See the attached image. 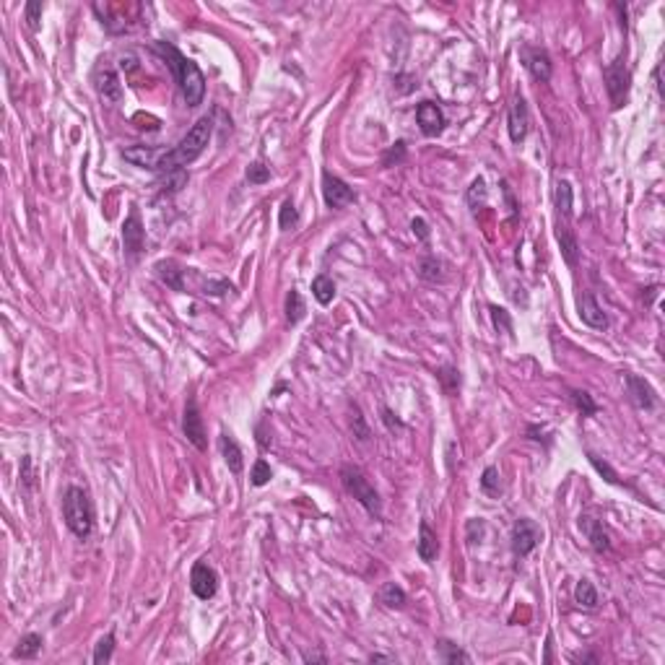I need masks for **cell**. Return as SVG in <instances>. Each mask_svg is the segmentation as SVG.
Returning a JSON list of instances; mask_svg holds the SVG:
<instances>
[{"mask_svg":"<svg viewBox=\"0 0 665 665\" xmlns=\"http://www.w3.org/2000/svg\"><path fill=\"white\" fill-rule=\"evenodd\" d=\"M153 50L166 60L169 70L175 73L187 107H198L203 102V96H206V76H203V70L190 58H185L175 45H169V42H156Z\"/></svg>","mask_w":665,"mask_h":665,"instance_id":"cell-1","label":"cell"},{"mask_svg":"<svg viewBox=\"0 0 665 665\" xmlns=\"http://www.w3.org/2000/svg\"><path fill=\"white\" fill-rule=\"evenodd\" d=\"M210 133H213V120H210L208 115L200 117L198 122L187 130V135L179 140L177 146H172L169 151H162L159 162H156V172H166V175H169V172H177V169H182V166H187V164H193L200 153L206 151V146H208V140H210Z\"/></svg>","mask_w":665,"mask_h":665,"instance_id":"cell-2","label":"cell"},{"mask_svg":"<svg viewBox=\"0 0 665 665\" xmlns=\"http://www.w3.org/2000/svg\"><path fill=\"white\" fill-rule=\"evenodd\" d=\"M63 520L68 530L76 538H86L94 533V523H96V514H94V504L89 491L81 486H68L63 494Z\"/></svg>","mask_w":665,"mask_h":665,"instance_id":"cell-3","label":"cell"},{"mask_svg":"<svg viewBox=\"0 0 665 665\" xmlns=\"http://www.w3.org/2000/svg\"><path fill=\"white\" fill-rule=\"evenodd\" d=\"M340 481H343V489L349 491L351 497L362 504L372 517H382V499H380L377 489L367 481V476H364L359 468L343 466L340 468Z\"/></svg>","mask_w":665,"mask_h":665,"instance_id":"cell-4","label":"cell"},{"mask_svg":"<svg viewBox=\"0 0 665 665\" xmlns=\"http://www.w3.org/2000/svg\"><path fill=\"white\" fill-rule=\"evenodd\" d=\"M603 78H606V89H608V99H611V107L613 109H621L629 99V89H631V73L626 68V60L624 55L616 58L606 70H603Z\"/></svg>","mask_w":665,"mask_h":665,"instance_id":"cell-5","label":"cell"},{"mask_svg":"<svg viewBox=\"0 0 665 665\" xmlns=\"http://www.w3.org/2000/svg\"><path fill=\"white\" fill-rule=\"evenodd\" d=\"M94 86H96V94L99 99L107 102V105H120L122 102V83H120V76L117 70L102 60L96 68H94Z\"/></svg>","mask_w":665,"mask_h":665,"instance_id":"cell-6","label":"cell"},{"mask_svg":"<svg viewBox=\"0 0 665 665\" xmlns=\"http://www.w3.org/2000/svg\"><path fill=\"white\" fill-rule=\"evenodd\" d=\"M323 198H325L327 208H346L351 203H356V193L338 175L323 172Z\"/></svg>","mask_w":665,"mask_h":665,"instance_id":"cell-7","label":"cell"},{"mask_svg":"<svg viewBox=\"0 0 665 665\" xmlns=\"http://www.w3.org/2000/svg\"><path fill=\"white\" fill-rule=\"evenodd\" d=\"M541 538H543V530L533 520H527V517L517 520L512 527V554L517 559H525L530 551H536Z\"/></svg>","mask_w":665,"mask_h":665,"instance_id":"cell-8","label":"cell"},{"mask_svg":"<svg viewBox=\"0 0 665 665\" xmlns=\"http://www.w3.org/2000/svg\"><path fill=\"white\" fill-rule=\"evenodd\" d=\"M520 58H523V65L527 68V73L541 83H549L551 76H554V63H551L549 52L543 47H533V45H523L520 47Z\"/></svg>","mask_w":665,"mask_h":665,"instance_id":"cell-9","label":"cell"},{"mask_svg":"<svg viewBox=\"0 0 665 665\" xmlns=\"http://www.w3.org/2000/svg\"><path fill=\"white\" fill-rule=\"evenodd\" d=\"M182 432H185L187 442L195 444L200 453L208 447V439H206V426H203V416H200V408L195 403V397H190L185 403V413H182Z\"/></svg>","mask_w":665,"mask_h":665,"instance_id":"cell-10","label":"cell"},{"mask_svg":"<svg viewBox=\"0 0 665 665\" xmlns=\"http://www.w3.org/2000/svg\"><path fill=\"white\" fill-rule=\"evenodd\" d=\"M190 587H193L195 598L210 600L219 590V574L213 572V567H208L206 561H195V567L190 572Z\"/></svg>","mask_w":665,"mask_h":665,"instance_id":"cell-11","label":"cell"},{"mask_svg":"<svg viewBox=\"0 0 665 665\" xmlns=\"http://www.w3.org/2000/svg\"><path fill=\"white\" fill-rule=\"evenodd\" d=\"M507 130H510V140L520 143L525 140L527 130H530V112H527V102L523 96H514L510 112H507Z\"/></svg>","mask_w":665,"mask_h":665,"instance_id":"cell-12","label":"cell"},{"mask_svg":"<svg viewBox=\"0 0 665 665\" xmlns=\"http://www.w3.org/2000/svg\"><path fill=\"white\" fill-rule=\"evenodd\" d=\"M416 122H419L421 133L426 135V138H434V135H439L444 130V125H447V117H444L442 107L434 105V102H421L419 107H416Z\"/></svg>","mask_w":665,"mask_h":665,"instance_id":"cell-13","label":"cell"},{"mask_svg":"<svg viewBox=\"0 0 665 665\" xmlns=\"http://www.w3.org/2000/svg\"><path fill=\"white\" fill-rule=\"evenodd\" d=\"M626 393H629V400L634 403V408L653 411L655 406H657V395H655L653 385H650L644 377L626 374Z\"/></svg>","mask_w":665,"mask_h":665,"instance_id":"cell-14","label":"cell"},{"mask_svg":"<svg viewBox=\"0 0 665 665\" xmlns=\"http://www.w3.org/2000/svg\"><path fill=\"white\" fill-rule=\"evenodd\" d=\"M122 242H125V252L135 260V257L140 255V250H143V242H146V229H143V224H140V216H138V208H135V206H133L130 216L125 219V224H122Z\"/></svg>","mask_w":665,"mask_h":665,"instance_id":"cell-15","label":"cell"},{"mask_svg":"<svg viewBox=\"0 0 665 665\" xmlns=\"http://www.w3.org/2000/svg\"><path fill=\"white\" fill-rule=\"evenodd\" d=\"M556 239H559L561 255L567 260V265L577 268V263H580V242H577V234L572 229V221L556 219Z\"/></svg>","mask_w":665,"mask_h":665,"instance_id":"cell-16","label":"cell"},{"mask_svg":"<svg viewBox=\"0 0 665 665\" xmlns=\"http://www.w3.org/2000/svg\"><path fill=\"white\" fill-rule=\"evenodd\" d=\"M577 307H580V317H582L585 325L596 327V330H606V327H608V317H606V312H603V307L598 304L596 294H593V292L580 294Z\"/></svg>","mask_w":665,"mask_h":665,"instance_id":"cell-17","label":"cell"},{"mask_svg":"<svg viewBox=\"0 0 665 665\" xmlns=\"http://www.w3.org/2000/svg\"><path fill=\"white\" fill-rule=\"evenodd\" d=\"M580 527L585 530V536L590 541V546L598 551V554H606L611 551V538H608V530L603 527V523L598 517H590V514H582L580 517Z\"/></svg>","mask_w":665,"mask_h":665,"instance_id":"cell-18","label":"cell"},{"mask_svg":"<svg viewBox=\"0 0 665 665\" xmlns=\"http://www.w3.org/2000/svg\"><path fill=\"white\" fill-rule=\"evenodd\" d=\"M416 551H419V559L424 564H432L439 554V541H437V533H434L426 520H421L419 525V543H416Z\"/></svg>","mask_w":665,"mask_h":665,"instance_id":"cell-19","label":"cell"},{"mask_svg":"<svg viewBox=\"0 0 665 665\" xmlns=\"http://www.w3.org/2000/svg\"><path fill=\"white\" fill-rule=\"evenodd\" d=\"M153 273H156V279L162 281V283H166L169 289H175V292H182V279H185V268L177 263V260H159L156 265H153Z\"/></svg>","mask_w":665,"mask_h":665,"instance_id":"cell-20","label":"cell"},{"mask_svg":"<svg viewBox=\"0 0 665 665\" xmlns=\"http://www.w3.org/2000/svg\"><path fill=\"white\" fill-rule=\"evenodd\" d=\"M572 185L567 179H559L556 187H554V208H556V219H564V221H572Z\"/></svg>","mask_w":665,"mask_h":665,"instance_id":"cell-21","label":"cell"},{"mask_svg":"<svg viewBox=\"0 0 665 665\" xmlns=\"http://www.w3.org/2000/svg\"><path fill=\"white\" fill-rule=\"evenodd\" d=\"M162 151L159 149H151V146H133V149H125L122 151V159L135 166H143V169H156V162H159Z\"/></svg>","mask_w":665,"mask_h":665,"instance_id":"cell-22","label":"cell"},{"mask_svg":"<svg viewBox=\"0 0 665 665\" xmlns=\"http://www.w3.org/2000/svg\"><path fill=\"white\" fill-rule=\"evenodd\" d=\"M221 455L226 460L229 470H232L234 476H239L242 468H245V455H242V450H239V444H237V439H234L232 434H221Z\"/></svg>","mask_w":665,"mask_h":665,"instance_id":"cell-23","label":"cell"},{"mask_svg":"<svg viewBox=\"0 0 665 665\" xmlns=\"http://www.w3.org/2000/svg\"><path fill=\"white\" fill-rule=\"evenodd\" d=\"M442 260L437 255H426L419 260V279L429 281V283H442L444 281V273H442Z\"/></svg>","mask_w":665,"mask_h":665,"instance_id":"cell-24","label":"cell"},{"mask_svg":"<svg viewBox=\"0 0 665 665\" xmlns=\"http://www.w3.org/2000/svg\"><path fill=\"white\" fill-rule=\"evenodd\" d=\"M312 296L317 299V304L327 307V304L336 299V281L330 279V276H325V273H320L312 281Z\"/></svg>","mask_w":665,"mask_h":665,"instance_id":"cell-25","label":"cell"},{"mask_svg":"<svg viewBox=\"0 0 665 665\" xmlns=\"http://www.w3.org/2000/svg\"><path fill=\"white\" fill-rule=\"evenodd\" d=\"M42 644H45L42 634H23L21 640H19V647L13 650V657L34 660L36 655H39V650H42Z\"/></svg>","mask_w":665,"mask_h":665,"instance_id":"cell-26","label":"cell"},{"mask_svg":"<svg viewBox=\"0 0 665 665\" xmlns=\"http://www.w3.org/2000/svg\"><path fill=\"white\" fill-rule=\"evenodd\" d=\"M380 603H385L387 608H403L408 603V596H406V590L400 585L385 582L382 590H380Z\"/></svg>","mask_w":665,"mask_h":665,"instance_id":"cell-27","label":"cell"},{"mask_svg":"<svg viewBox=\"0 0 665 665\" xmlns=\"http://www.w3.org/2000/svg\"><path fill=\"white\" fill-rule=\"evenodd\" d=\"M574 600H577L582 608H590V611L598 608V590L593 587L590 580H585L582 577V580L577 582V587H574Z\"/></svg>","mask_w":665,"mask_h":665,"instance_id":"cell-28","label":"cell"},{"mask_svg":"<svg viewBox=\"0 0 665 665\" xmlns=\"http://www.w3.org/2000/svg\"><path fill=\"white\" fill-rule=\"evenodd\" d=\"M439 657L450 665L470 663V655H468L466 650H460V647H457L455 642H450V640H439Z\"/></svg>","mask_w":665,"mask_h":665,"instance_id":"cell-29","label":"cell"},{"mask_svg":"<svg viewBox=\"0 0 665 665\" xmlns=\"http://www.w3.org/2000/svg\"><path fill=\"white\" fill-rule=\"evenodd\" d=\"M304 315H307V304H304L302 294L292 289L289 296H286V320H289L292 325H296Z\"/></svg>","mask_w":665,"mask_h":665,"instance_id":"cell-30","label":"cell"},{"mask_svg":"<svg viewBox=\"0 0 665 665\" xmlns=\"http://www.w3.org/2000/svg\"><path fill=\"white\" fill-rule=\"evenodd\" d=\"M115 634L109 631V634H105L99 642H96V650H94V663L96 665H107L109 660H112V653H115Z\"/></svg>","mask_w":665,"mask_h":665,"instance_id":"cell-31","label":"cell"},{"mask_svg":"<svg viewBox=\"0 0 665 665\" xmlns=\"http://www.w3.org/2000/svg\"><path fill=\"white\" fill-rule=\"evenodd\" d=\"M296 224H299V210H296L292 200H283V206L279 210V229L281 232H289Z\"/></svg>","mask_w":665,"mask_h":665,"instance_id":"cell-32","label":"cell"},{"mask_svg":"<svg viewBox=\"0 0 665 665\" xmlns=\"http://www.w3.org/2000/svg\"><path fill=\"white\" fill-rule=\"evenodd\" d=\"M481 489H483V494H489V497H499V494H502L499 470H497L494 466H489L486 470H483V476H481Z\"/></svg>","mask_w":665,"mask_h":665,"instance_id":"cell-33","label":"cell"},{"mask_svg":"<svg viewBox=\"0 0 665 665\" xmlns=\"http://www.w3.org/2000/svg\"><path fill=\"white\" fill-rule=\"evenodd\" d=\"M489 312H491V323H494V327H497L499 333H510V336H512L514 325H512V317H510V312H507L504 307H497V304H491Z\"/></svg>","mask_w":665,"mask_h":665,"instance_id":"cell-34","label":"cell"},{"mask_svg":"<svg viewBox=\"0 0 665 665\" xmlns=\"http://www.w3.org/2000/svg\"><path fill=\"white\" fill-rule=\"evenodd\" d=\"M572 403H574V408L580 411L582 416H596V413H598V403L593 400V395H590V393H585V390H574Z\"/></svg>","mask_w":665,"mask_h":665,"instance_id":"cell-35","label":"cell"},{"mask_svg":"<svg viewBox=\"0 0 665 665\" xmlns=\"http://www.w3.org/2000/svg\"><path fill=\"white\" fill-rule=\"evenodd\" d=\"M351 429H353V437H356L359 442H367V439H369V426H367V421H364L362 408H359V406L351 408Z\"/></svg>","mask_w":665,"mask_h":665,"instance_id":"cell-36","label":"cell"},{"mask_svg":"<svg viewBox=\"0 0 665 665\" xmlns=\"http://www.w3.org/2000/svg\"><path fill=\"white\" fill-rule=\"evenodd\" d=\"M245 177H247V182H250V185H263V182H268V179H270V166H265L263 162L250 164V166H247V172H245Z\"/></svg>","mask_w":665,"mask_h":665,"instance_id":"cell-37","label":"cell"},{"mask_svg":"<svg viewBox=\"0 0 665 665\" xmlns=\"http://www.w3.org/2000/svg\"><path fill=\"white\" fill-rule=\"evenodd\" d=\"M466 198H468V206H470V208H479V206L486 203V182H483L481 177L479 179H473V185L468 187Z\"/></svg>","mask_w":665,"mask_h":665,"instance_id":"cell-38","label":"cell"},{"mask_svg":"<svg viewBox=\"0 0 665 665\" xmlns=\"http://www.w3.org/2000/svg\"><path fill=\"white\" fill-rule=\"evenodd\" d=\"M273 479V470H270V466L265 463V460H255V466H252V473H250V481H252V486H265L268 481Z\"/></svg>","mask_w":665,"mask_h":665,"instance_id":"cell-39","label":"cell"},{"mask_svg":"<svg viewBox=\"0 0 665 665\" xmlns=\"http://www.w3.org/2000/svg\"><path fill=\"white\" fill-rule=\"evenodd\" d=\"M587 457H590V463H593V468H596L598 473H600V476H603V479H606L608 483H613V486H619V483H621L619 476H616V470H613V468L608 466L606 460H600V457L593 455V453H587Z\"/></svg>","mask_w":665,"mask_h":665,"instance_id":"cell-40","label":"cell"},{"mask_svg":"<svg viewBox=\"0 0 665 665\" xmlns=\"http://www.w3.org/2000/svg\"><path fill=\"white\" fill-rule=\"evenodd\" d=\"M437 377L442 380V385H444V390H447V393H455L457 387H460V372H457L455 367H442Z\"/></svg>","mask_w":665,"mask_h":665,"instance_id":"cell-41","label":"cell"},{"mask_svg":"<svg viewBox=\"0 0 665 665\" xmlns=\"http://www.w3.org/2000/svg\"><path fill=\"white\" fill-rule=\"evenodd\" d=\"M26 21H29V29H39V21H42V3H26Z\"/></svg>","mask_w":665,"mask_h":665,"instance_id":"cell-42","label":"cell"},{"mask_svg":"<svg viewBox=\"0 0 665 665\" xmlns=\"http://www.w3.org/2000/svg\"><path fill=\"white\" fill-rule=\"evenodd\" d=\"M403 159H406V143H403V140H397L395 146H393V149L385 153L382 164H385V166H393V162L397 164V162H403Z\"/></svg>","mask_w":665,"mask_h":665,"instance_id":"cell-43","label":"cell"},{"mask_svg":"<svg viewBox=\"0 0 665 665\" xmlns=\"http://www.w3.org/2000/svg\"><path fill=\"white\" fill-rule=\"evenodd\" d=\"M411 229H413V234L419 237L421 242L429 239V224L424 221V219H413V221H411Z\"/></svg>","mask_w":665,"mask_h":665,"instance_id":"cell-44","label":"cell"},{"mask_svg":"<svg viewBox=\"0 0 665 665\" xmlns=\"http://www.w3.org/2000/svg\"><path fill=\"white\" fill-rule=\"evenodd\" d=\"M382 421L387 424L390 432H400V429H403V421L395 419V413H393L390 408H382Z\"/></svg>","mask_w":665,"mask_h":665,"instance_id":"cell-45","label":"cell"},{"mask_svg":"<svg viewBox=\"0 0 665 665\" xmlns=\"http://www.w3.org/2000/svg\"><path fill=\"white\" fill-rule=\"evenodd\" d=\"M21 468H23V473H21L23 483H26V486H32V481H34V479H32V457H29V455L23 457V460H21Z\"/></svg>","mask_w":665,"mask_h":665,"instance_id":"cell-46","label":"cell"},{"mask_svg":"<svg viewBox=\"0 0 665 665\" xmlns=\"http://www.w3.org/2000/svg\"><path fill=\"white\" fill-rule=\"evenodd\" d=\"M120 68L125 70V73H133V70H138V60H135V55H122V63H120Z\"/></svg>","mask_w":665,"mask_h":665,"instance_id":"cell-47","label":"cell"},{"mask_svg":"<svg viewBox=\"0 0 665 665\" xmlns=\"http://www.w3.org/2000/svg\"><path fill=\"white\" fill-rule=\"evenodd\" d=\"M369 660H372V663H393L395 657H390V655H372Z\"/></svg>","mask_w":665,"mask_h":665,"instance_id":"cell-48","label":"cell"},{"mask_svg":"<svg viewBox=\"0 0 665 665\" xmlns=\"http://www.w3.org/2000/svg\"><path fill=\"white\" fill-rule=\"evenodd\" d=\"M572 660H582V663H598L596 655H574Z\"/></svg>","mask_w":665,"mask_h":665,"instance_id":"cell-49","label":"cell"},{"mask_svg":"<svg viewBox=\"0 0 665 665\" xmlns=\"http://www.w3.org/2000/svg\"><path fill=\"white\" fill-rule=\"evenodd\" d=\"M304 660H320V663H325V657H323V655H304Z\"/></svg>","mask_w":665,"mask_h":665,"instance_id":"cell-50","label":"cell"},{"mask_svg":"<svg viewBox=\"0 0 665 665\" xmlns=\"http://www.w3.org/2000/svg\"><path fill=\"white\" fill-rule=\"evenodd\" d=\"M543 660H546V663L554 660V657H551V637H549V644H546V657H543Z\"/></svg>","mask_w":665,"mask_h":665,"instance_id":"cell-51","label":"cell"}]
</instances>
